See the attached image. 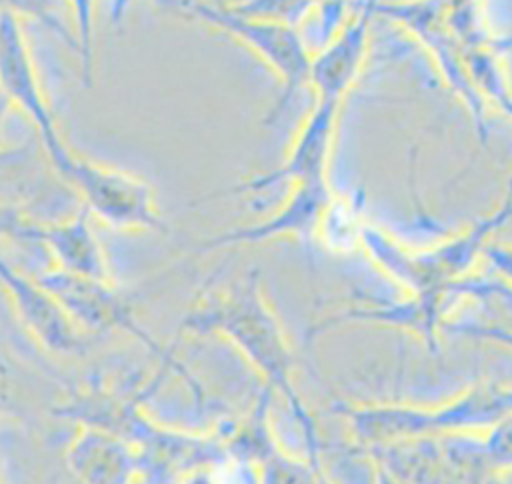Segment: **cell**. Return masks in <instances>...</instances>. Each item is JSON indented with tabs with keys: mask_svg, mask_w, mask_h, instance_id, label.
I'll return each mask as SVG.
<instances>
[{
	"mask_svg": "<svg viewBox=\"0 0 512 484\" xmlns=\"http://www.w3.org/2000/svg\"><path fill=\"white\" fill-rule=\"evenodd\" d=\"M0 284L42 346L58 354H74L90 346V336L72 322L60 302L36 278L24 276L4 258H0Z\"/></svg>",
	"mask_w": 512,
	"mask_h": 484,
	"instance_id": "52a82bcc",
	"label": "cell"
},
{
	"mask_svg": "<svg viewBox=\"0 0 512 484\" xmlns=\"http://www.w3.org/2000/svg\"><path fill=\"white\" fill-rule=\"evenodd\" d=\"M56 172L82 198L84 208L116 230H164L154 192L142 178L70 152Z\"/></svg>",
	"mask_w": 512,
	"mask_h": 484,
	"instance_id": "7a4b0ae2",
	"label": "cell"
},
{
	"mask_svg": "<svg viewBox=\"0 0 512 484\" xmlns=\"http://www.w3.org/2000/svg\"><path fill=\"white\" fill-rule=\"evenodd\" d=\"M158 4L230 34L260 56V60L266 62L282 82V96L272 110L274 116L286 108L294 92L310 82L312 52L298 26L248 16L234 10L230 4L198 0H158Z\"/></svg>",
	"mask_w": 512,
	"mask_h": 484,
	"instance_id": "6da1fadb",
	"label": "cell"
},
{
	"mask_svg": "<svg viewBox=\"0 0 512 484\" xmlns=\"http://www.w3.org/2000/svg\"><path fill=\"white\" fill-rule=\"evenodd\" d=\"M42 222L30 218L22 208L0 200V240L38 242Z\"/></svg>",
	"mask_w": 512,
	"mask_h": 484,
	"instance_id": "7c38bea8",
	"label": "cell"
},
{
	"mask_svg": "<svg viewBox=\"0 0 512 484\" xmlns=\"http://www.w3.org/2000/svg\"><path fill=\"white\" fill-rule=\"evenodd\" d=\"M374 8L354 12L346 24L312 54L310 86L314 94L344 100L354 86L368 54L370 20Z\"/></svg>",
	"mask_w": 512,
	"mask_h": 484,
	"instance_id": "ba28073f",
	"label": "cell"
},
{
	"mask_svg": "<svg viewBox=\"0 0 512 484\" xmlns=\"http://www.w3.org/2000/svg\"><path fill=\"white\" fill-rule=\"evenodd\" d=\"M36 280L60 302L82 332L104 334L122 330L138 338L156 354H162V348L136 322L130 302L112 286V282L76 276L60 268L48 270Z\"/></svg>",
	"mask_w": 512,
	"mask_h": 484,
	"instance_id": "5b68a950",
	"label": "cell"
},
{
	"mask_svg": "<svg viewBox=\"0 0 512 484\" xmlns=\"http://www.w3.org/2000/svg\"><path fill=\"white\" fill-rule=\"evenodd\" d=\"M342 102L344 100H340V98L316 94L314 106L308 112V116L304 118L300 130L288 150L286 160L278 168H274L266 174H260V176L244 182L242 186L234 188V192L264 190L282 180H292L294 184H300V182H312V180L326 178L330 150H332L336 122H338V116L342 110Z\"/></svg>",
	"mask_w": 512,
	"mask_h": 484,
	"instance_id": "8992f818",
	"label": "cell"
},
{
	"mask_svg": "<svg viewBox=\"0 0 512 484\" xmlns=\"http://www.w3.org/2000/svg\"><path fill=\"white\" fill-rule=\"evenodd\" d=\"M374 4H376V0H350L352 14L358 10H364V8H374Z\"/></svg>",
	"mask_w": 512,
	"mask_h": 484,
	"instance_id": "4fadbf2b",
	"label": "cell"
},
{
	"mask_svg": "<svg viewBox=\"0 0 512 484\" xmlns=\"http://www.w3.org/2000/svg\"><path fill=\"white\" fill-rule=\"evenodd\" d=\"M314 2H316V4H318V2H320V0H314ZM348 2H350V0H348Z\"/></svg>",
	"mask_w": 512,
	"mask_h": 484,
	"instance_id": "5bb4252c",
	"label": "cell"
},
{
	"mask_svg": "<svg viewBox=\"0 0 512 484\" xmlns=\"http://www.w3.org/2000/svg\"><path fill=\"white\" fill-rule=\"evenodd\" d=\"M386 16L406 30H410L434 56L438 70L442 72L448 86L468 106L476 128L486 138V100L470 80L464 64V46L448 28L442 10L436 0H410V2H376L374 16Z\"/></svg>",
	"mask_w": 512,
	"mask_h": 484,
	"instance_id": "3957f363",
	"label": "cell"
},
{
	"mask_svg": "<svg viewBox=\"0 0 512 484\" xmlns=\"http://www.w3.org/2000/svg\"><path fill=\"white\" fill-rule=\"evenodd\" d=\"M0 92L34 122L54 170L62 166L72 150L56 128L18 16L8 10H0Z\"/></svg>",
	"mask_w": 512,
	"mask_h": 484,
	"instance_id": "277c9868",
	"label": "cell"
},
{
	"mask_svg": "<svg viewBox=\"0 0 512 484\" xmlns=\"http://www.w3.org/2000/svg\"><path fill=\"white\" fill-rule=\"evenodd\" d=\"M90 218L92 214L82 206L68 220L42 224L38 242L50 250L58 264L56 268L76 276L112 282L104 248L92 230Z\"/></svg>",
	"mask_w": 512,
	"mask_h": 484,
	"instance_id": "30bf717a",
	"label": "cell"
},
{
	"mask_svg": "<svg viewBox=\"0 0 512 484\" xmlns=\"http://www.w3.org/2000/svg\"><path fill=\"white\" fill-rule=\"evenodd\" d=\"M466 70L470 74V80L482 94V98L488 100L500 108L508 118H512V92L506 88L500 66L490 52V48H470L464 54Z\"/></svg>",
	"mask_w": 512,
	"mask_h": 484,
	"instance_id": "8fae6325",
	"label": "cell"
},
{
	"mask_svg": "<svg viewBox=\"0 0 512 484\" xmlns=\"http://www.w3.org/2000/svg\"><path fill=\"white\" fill-rule=\"evenodd\" d=\"M68 464L86 484H132L144 458L126 438L86 426L68 448Z\"/></svg>",
	"mask_w": 512,
	"mask_h": 484,
	"instance_id": "9c48e42d",
	"label": "cell"
}]
</instances>
